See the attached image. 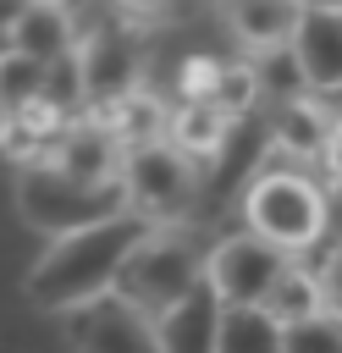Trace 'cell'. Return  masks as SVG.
Listing matches in <instances>:
<instances>
[{
    "mask_svg": "<svg viewBox=\"0 0 342 353\" xmlns=\"http://www.w3.org/2000/svg\"><path fill=\"white\" fill-rule=\"evenodd\" d=\"M232 127H237V121L221 116L210 99H177V105L165 110V132H160V138L204 176V165H215V160L232 149V138H237Z\"/></svg>",
    "mask_w": 342,
    "mask_h": 353,
    "instance_id": "cell-11",
    "label": "cell"
},
{
    "mask_svg": "<svg viewBox=\"0 0 342 353\" xmlns=\"http://www.w3.org/2000/svg\"><path fill=\"white\" fill-rule=\"evenodd\" d=\"M210 6H221V0H210Z\"/></svg>",
    "mask_w": 342,
    "mask_h": 353,
    "instance_id": "cell-30",
    "label": "cell"
},
{
    "mask_svg": "<svg viewBox=\"0 0 342 353\" xmlns=\"http://www.w3.org/2000/svg\"><path fill=\"white\" fill-rule=\"evenodd\" d=\"M292 55L309 77V94L342 88V17L336 11H303L298 33H292Z\"/></svg>",
    "mask_w": 342,
    "mask_h": 353,
    "instance_id": "cell-14",
    "label": "cell"
},
{
    "mask_svg": "<svg viewBox=\"0 0 342 353\" xmlns=\"http://www.w3.org/2000/svg\"><path fill=\"white\" fill-rule=\"evenodd\" d=\"M281 353H342V314H314L281 331Z\"/></svg>",
    "mask_w": 342,
    "mask_h": 353,
    "instance_id": "cell-23",
    "label": "cell"
},
{
    "mask_svg": "<svg viewBox=\"0 0 342 353\" xmlns=\"http://www.w3.org/2000/svg\"><path fill=\"white\" fill-rule=\"evenodd\" d=\"M61 127H66L61 116H50L44 105H33V110H22V116L0 121V149H6V160H17V165L50 160V143H55V132H61Z\"/></svg>",
    "mask_w": 342,
    "mask_h": 353,
    "instance_id": "cell-18",
    "label": "cell"
},
{
    "mask_svg": "<svg viewBox=\"0 0 342 353\" xmlns=\"http://www.w3.org/2000/svg\"><path fill=\"white\" fill-rule=\"evenodd\" d=\"M325 132H331L325 105H320L314 94H303V99L276 105V116H270V127H265V143H270L287 165H309V160H320Z\"/></svg>",
    "mask_w": 342,
    "mask_h": 353,
    "instance_id": "cell-15",
    "label": "cell"
},
{
    "mask_svg": "<svg viewBox=\"0 0 342 353\" xmlns=\"http://www.w3.org/2000/svg\"><path fill=\"white\" fill-rule=\"evenodd\" d=\"M314 281H320V303H325V314H342V243H331V254L314 265Z\"/></svg>",
    "mask_w": 342,
    "mask_h": 353,
    "instance_id": "cell-25",
    "label": "cell"
},
{
    "mask_svg": "<svg viewBox=\"0 0 342 353\" xmlns=\"http://www.w3.org/2000/svg\"><path fill=\"white\" fill-rule=\"evenodd\" d=\"M66 347L72 353H165L154 320H143L116 292H99L77 309H66Z\"/></svg>",
    "mask_w": 342,
    "mask_h": 353,
    "instance_id": "cell-8",
    "label": "cell"
},
{
    "mask_svg": "<svg viewBox=\"0 0 342 353\" xmlns=\"http://www.w3.org/2000/svg\"><path fill=\"white\" fill-rule=\"evenodd\" d=\"M22 6H28V0H0V50H6V33H11V22L22 17Z\"/></svg>",
    "mask_w": 342,
    "mask_h": 353,
    "instance_id": "cell-28",
    "label": "cell"
},
{
    "mask_svg": "<svg viewBox=\"0 0 342 353\" xmlns=\"http://www.w3.org/2000/svg\"><path fill=\"white\" fill-rule=\"evenodd\" d=\"M50 165H55L61 176H72V182H94V188L121 182V149H116V138H110L94 116H72V121L55 132V143H50Z\"/></svg>",
    "mask_w": 342,
    "mask_h": 353,
    "instance_id": "cell-9",
    "label": "cell"
},
{
    "mask_svg": "<svg viewBox=\"0 0 342 353\" xmlns=\"http://www.w3.org/2000/svg\"><path fill=\"white\" fill-rule=\"evenodd\" d=\"M281 331L287 325H298V320H314V314H325V303H320V281H314V265H303V259H287L281 265V276L270 281V292H265V303H259Z\"/></svg>",
    "mask_w": 342,
    "mask_h": 353,
    "instance_id": "cell-17",
    "label": "cell"
},
{
    "mask_svg": "<svg viewBox=\"0 0 342 353\" xmlns=\"http://www.w3.org/2000/svg\"><path fill=\"white\" fill-rule=\"evenodd\" d=\"M303 11H309L303 0H221V22L237 55H265V50L292 44Z\"/></svg>",
    "mask_w": 342,
    "mask_h": 353,
    "instance_id": "cell-10",
    "label": "cell"
},
{
    "mask_svg": "<svg viewBox=\"0 0 342 353\" xmlns=\"http://www.w3.org/2000/svg\"><path fill=\"white\" fill-rule=\"evenodd\" d=\"M210 353H281V325L259 303H248V309H221L215 303Z\"/></svg>",
    "mask_w": 342,
    "mask_h": 353,
    "instance_id": "cell-16",
    "label": "cell"
},
{
    "mask_svg": "<svg viewBox=\"0 0 342 353\" xmlns=\"http://www.w3.org/2000/svg\"><path fill=\"white\" fill-rule=\"evenodd\" d=\"M165 94L160 88H149V83H138V88H127V94H116V99H105V105H94V110H83V116H94L110 138H116V149L127 154V149H143V143H160V132H165Z\"/></svg>",
    "mask_w": 342,
    "mask_h": 353,
    "instance_id": "cell-12",
    "label": "cell"
},
{
    "mask_svg": "<svg viewBox=\"0 0 342 353\" xmlns=\"http://www.w3.org/2000/svg\"><path fill=\"white\" fill-rule=\"evenodd\" d=\"M17 210L28 226L50 232V237H66V232H83V226H99L110 215H121V182H72L61 176L50 160H33V165H17Z\"/></svg>",
    "mask_w": 342,
    "mask_h": 353,
    "instance_id": "cell-4",
    "label": "cell"
},
{
    "mask_svg": "<svg viewBox=\"0 0 342 353\" xmlns=\"http://www.w3.org/2000/svg\"><path fill=\"white\" fill-rule=\"evenodd\" d=\"M303 6H309V11H336V17H342V0H303Z\"/></svg>",
    "mask_w": 342,
    "mask_h": 353,
    "instance_id": "cell-29",
    "label": "cell"
},
{
    "mask_svg": "<svg viewBox=\"0 0 342 353\" xmlns=\"http://www.w3.org/2000/svg\"><path fill=\"white\" fill-rule=\"evenodd\" d=\"M320 165H325V176L342 188V121H331V132H325V143H320Z\"/></svg>",
    "mask_w": 342,
    "mask_h": 353,
    "instance_id": "cell-27",
    "label": "cell"
},
{
    "mask_svg": "<svg viewBox=\"0 0 342 353\" xmlns=\"http://www.w3.org/2000/svg\"><path fill=\"white\" fill-rule=\"evenodd\" d=\"M39 72H44L39 61H28L17 50H0V121L39 105Z\"/></svg>",
    "mask_w": 342,
    "mask_h": 353,
    "instance_id": "cell-22",
    "label": "cell"
},
{
    "mask_svg": "<svg viewBox=\"0 0 342 353\" xmlns=\"http://www.w3.org/2000/svg\"><path fill=\"white\" fill-rule=\"evenodd\" d=\"M210 105H215L221 116H232V121H243V116L259 110V83H254L248 55H221V77H215Z\"/></svg>",
    "mask_w": 342,
    "mask_h": 353,
    "instance_id": "cell-21",
    "label": "cell"
},
{
    "mask_svg": "<svg viewBox=\"0 0 342 353\" xmlns=\"http://www.w3.org/2000/svg\"><path fill=\"white\" fill-rule=\"evenodd\" d=\"M188 0H116V11L121 17H132V22H165V17H177Z\"/></svg>",
    "mask_w": 342,
    "mask_h": 353,
    "instance_id": "cell-26",
    "label": "cell"
},
{
    "mask_svg": "<svg viewBox=\"0 0 342 353\" xmlns=\"http://www.w3.org/2000/svg\"><path fill=\"white\" fill-rule=\"evenodd\" d=\"M199 188H204V176L165 138L121 154V204H127V215H138L149 226H188Z\"/></svg>",
    "mask_w": 342,
    "mask_h": 353,
    "instance_id": "cell-5",
    "label": "cell"
},
{
    "mask_svg": "<svg viewBox=\"0 0 342 353\" xmlns=\"http://www.w3.org/2000/svg\"><path fill=\"white\" fill-rule=\"evenodd\" d=\"M204 287V254H199V237L188 226H154L116 270V298L132 303L143 320H165L171 309H182L193 292Z\"/></svg>",
    "mask_w": 342,
    "mask_h": 353,
    "instance_id": "cell-3",
    "label": "cell"
},
{
    "mask_svg": "<svg viewBox=\"0 0 342 353\" xmlns=\"http://www.w3.org/2000/svg\"><path fill=\"white\" fill-rule=\"evenodd\" d=\"M215 77H221V55H188L177 66V99H210L215 94Z\"/></svg>",
    "mask_w": 342,
    "mask_h": 353,
    "instance_id": "cell-24",
    "label": "cell"
},
{
    "mask_svg": "<svg viewBox=\"0 0 342 353\" xmlns=\"http://www.w3.org/2000/svg\"><path fill=\"white\" fill-rule=\"evenodd\" d=\"M149 232H154L149 221H138V215L121 210V215H110V221H99V226H83V232L55 237V243L39 254V265L28 270L22 298H28L33 309H44V314H66V309L110 292L121 259H127Z\"/></svg>",
    "mask_w": 342,
    "mask_h": 353,
    "instance_id": "cell-1",
    "label": "cell"
},
{
    "mask_svg": "<svg viewBox=\"0 0 342 353\" xmlns=\"http://www.w3.org/2000/svg\"><path fill=\"white\" fill-rule=\"evenodd\" d=\"M248 66H254L259 99H270V105H287V99H303V94H309V77H303V66H298L292 44L265 50V55H248Z\"/></svg>",
    "mask_w": 342,
    "mask_h": 353,
    "instance_id": "cell-20",
    "label": "cell"
},
{
    "mask_svg": "<svg viewBox=\"0 0 342 353\" xmlns=\"http://www.w3.org/2000/svg\"><path fill=\"white\" fill-rule=\"evenodd\" d=\"M287 254H276L270 243H259L254 232H232L221 237L210 254H204V292L221 303V309H248V303H265L270 281L281 276Z\"/></svg>",
    "mask_w": 342,
    "mask_h": 353,
    "instance_id": "cell-7",
    "label": "cell"
},
{
    "mask_svg": "<svg viewBox=\"0 0 342 353\" xmlns=\"http://www.w3.org/2000/svg\"><path fill=\"white\" fill-rule=\"evenodd\" d=\"M39 105H44L50 116H61V121H72V116L88 110V99H83V72H77V44H72L66 55L44 61V72H39Z\"/></svg>",
    "mask_w": 342,
    "mask_h": 353,
    "instance_id": "cell-19",
    "label": "cell"
},
{
    "mask_svg": "<svg viewBox=\"0 0 342 353\" xmlns=\"http://www.w3.org/2000/svg\"><path fill=\"white\" fill-rule=\"evenodd\" d=\"M77 44V11L72 6H61V0H28L22 6V17L11 22V33H6V50H17V55H28V61H55V55H66Z\"/></svg>",
    "mask_w": 342,
    "mask_h": 353,
    "instance_id": "cell-13",
    "label": "cell"
},
{
    "mask_svg": "<svg viewBox=\"0 0 342 353\" xmlns=\"http://www.w3.org/2000/svg\"><path fill=\"white\" fill-rule=\"evenodd\" d=\"M325 221H331L325 188L303 165H287L265 143V154L254 160V182L243 188V232H254L259 243H270L276 254L292 259V254L320 243Z\"/></svg>",
    "mask_w": 342,
    "mask_h": 353,
    "instance_id": "cell-2",
    "label": "cell"
},
{
    "mask_svg": "<svg viewBox=\"0 0 342 353\" xmlns=\"http://www.w3.org/2000/svg\"><path fill=\"white\" fill-rule=\"evenodd\" d=\"M77 72H83V99L88 110L138 88L143 72H149V55H143V33L132 22H94L88 33H77Z\"/></svg>",
    "mask_w": 342,
    "mask_h": 353,
    "instance_id": "cell-6",
    "label": "cell"
}]
</instances>
